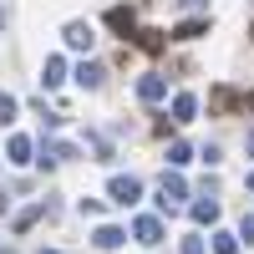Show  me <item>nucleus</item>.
<instances>
[{
  "mask_svg": "<svg viewBox=\"0 0 254 254\" xmlns=\"http://www.w3.org/2000/svg\"><path fill=\"white\" fill-rule=\"evenodd\" d=\"M5 26H10V10H0V31H5Z\"/></svg>",
  "mask_w": 254,
  "mask_h": 254,
  "instance_id": "a878e982",
  "label": "nucleus"
},
{
  "mask_svg": "<svg viewBox=\"0 0 254 254\" xmlns=\"http://www.w3.org/2000/svg\"><path fill=\"white\" fill-rule=\"evenodd\" d=\"M163 97H168V81H163L158 71H147V76H137V102H147V107H158Z\"/></svg>",
  "mask_w": 254,
  "mask_h": 254,
  "instance_id": "0eeeda50",
  "label": "nucleus"
},
{
  "mask_svg": "<svg viewBox=\"0 0 254 254\" xmlns=\"http://www.w3.org/2000/svg\"><path fill=\"white\" fill-rule=\"evenodd\" d=\"M81 153H87L81 142H61V137H46V132H41V142H36V163L46 168V173L61 168V163H71V158H81Z\"/></svg>",
  "mask_w": 254,
  "mask_h": 254,
  "instance_id": "f257e3e1",
  "label": "nucleus"
},
{
  "mask_svg": "<svg viewBox=\"0 0 254 254\" xmlns=\"http://www.w3.org/2000/svg\"><path fill=\"white\" fill-rule=\"evenodd\" d=\"M239 239H249V244H254V214H244V219H239Z\"/></svg>",
  "mask_w": 254,
  "mask_h": 254,
  "instance_id": "b1692460",
  "label": "nucleus"
},
{
  "mask_svg": "<svg viewBox=\"0 0 254 254\" xmlns=\"http://www.w3.org/2000/svg\"><path fill=\"white\" fill-rule=\"evenodd\" d=\"M244 107H249V112H254V92H249V97H244Z\"/></svg>",
  "mask_w": 254,
  "mask_h": 254,
  "instance_id": "bb28decb",
  "label": "nucleus"
},
{
  "mask_svg": "<svg viewBox=\"0 0 254 254\" xmlns=\"http://www.w3.org/2000/svg\"><path fill=\"white\" fill-rule=\"evenodd\" d=\"M249 158H254V137H249Z\"/></svg>",
  "mask_w": 254,
  "mask_h": 254,
  "instance_id": "7c9ffc66",
  "label": "nucleus"
},
{
  "mask_svg": "<svg viewBox=\"0 0 254 254\" xmlns=\"http://www.w3.org/2000/svg\"><path fill=\"white\" fill-rule=\"evenodd\" d=\"M0 254H15V249H10V244H0Z\"/></svg>",
  "mask_w": 254,
  "mask_h": 254,
  "instance_id": "c756f323",
  "label": "nucleus"
},
{
  "mask_svg": "<svg viewBox=\"0 0 254 254\" xmlns=\"http://www.w3.org/2000/svg\"><path fill=\"white\" fill-rule=\"evenodd\" d=\"M122 239H127V229H122V224H102V229H97V234H92V244H97L102 254H112V249H117Z\"/></svg>",
  "mask_w": 254,
  "mask_h": 254,
  "instance_id": "9b49d317",
  "label": "nucleus"
},
{
  "mask_svg": "<svg viewBox=\"0 0 254 254\" xmlns=\"http://www.w3.org/2000/svg\"><path fill=\"white\" fill-rule=\"evenodd\" d=\"M198 36H208V15H188L173 26V41H198Z\"/></svg>",
  "mask_w": 254,
  "mask_h": 254,
  "instance_id": "f8f14e48",
  "label": "nucleus"
},
{
  "mask_svg": "<svg viewBox=\"0 0 254 254\" xmlns=\"http://www.w3.org/2000/svg\"><path fill=\"white\" fill-rule=\"evenodd\" d=\"M193 224H219V198H198L193 203Z\"/></svg>",
  "mask_w": 254,
  "mask_h": 254,
  "instance_id": "f3484780",
  "label": "nucleus"
},
{
  "mask_svg": "<svg viewBox=\"0 0 254 254\" xmlns=\"http://www.w3.org/2000/svg\"><path fill=\"white\" fill-rule=\"evenodd\" d=\"M183 198H188V183H183V173H173V168H168V173L158 178V208H163V214H173Z\"/></svg>",
  "mask_w": 254,
  "mask_h": 254,
  "instance_id": "7ed1b4c3",
  "label": "nucleus"
},
{
  "mask_svg": "<svg viewBox=\"0 0 254 254\" xmlns=\"http://www.w3.org/2000/svg\"><path fill=\"white\" fill-rule=\"evenodd\" d=\"M61 41H66L71 51H81V56H92V46H97V31L87 26V20H66V26H61Z\"/></svg>",
  "mask_w": 254,
  "mask_h": 254,
  "instance_id": "20e7f679",
  "label": "nucleus"
},
{
  "mask_svg": "<svg viewBox=\"0 0 254 254\" xmlns=\"http://www.w3.org/2000/svg\"><path fill=\"white\" fill-rule=\"evenodd\" d=\"M76 81H81V87H87V92H97L102 87V81H107V66H102V61H81V66H76Z\"/></svg>",
  "mask_w": 254,
  "mask_h": 254,
  "instance_id": "9d476101",
  "label": "nucleus"
},
{
  "mask_svg": "<svg viewBox=\"0 0 254 254\" xmlns=\"http://www.w3.org/2000/svg\"><path fill=\"white\" fill-rule=\"evenodd\" d=\"M178 254H208V244H203V234H183V244H178Z\"/></svg>",
  "mask_w": 254,
  "mask_h": 254,
  "instance_id": "4be33fe9",
  "label": "nucleus"
},
{
  "mask_svg": "<svg viewBox=\"0 0 254 254\" xmlns=\"http://www.w3.org/2000/svg\"><path fill=\"white\" fill-rule=\"evenodd\" d=\"M244 188H249V193H254V173H249V178H244Z\"/></svg>",
  "mask_w": 254,
  "mask_h": 254,
  "instance_id": "c85d7f7f",
  "label": "nucleus"
},
{
  "mask_svg": "<svg viewBox=\"0 0 254 254\" xmlns=\"http://www.w3.org/2000/svg\"><path fill=\"white\" fill-rule=\"evenodd\" d=\"M193 117H198V97L193 92H178L173 97V122L183 127V122H193Z\"/></svg>",
  "mask_w": 254,
  "mask_h": 254,
  "instance_id": "ddd939ff",
  "label": "nucleus"
},
{
  "mask_svg": "<svg viewBox=\"0 0 254 254\" xmlns=\"http://www.w3.org/2000/svg\"><path fill=\"white\" fill-rule=\"evenodd\" d=\"M36 254H61V249H46V244H41V249H36Z\"/></svg>",
  "mask_w": 254,
  "mask_h": 254,
  "instance_id": "cd10ccee",
  "label": "nucleus"
},
{
  "mask_svg": "<svg viewBox=\"0 0 254 254\" xmlns=\"http://www.w3.org/2000/svg\"><path fill=\"white\" fill-rule=\"evenodd\" d=\"M76 214H81V219H97V214H102V198H76Z\"/></svg>",
  "mask_w": 254,
  "mask_h": 254,
  "instance_id": "5701e85b",
  "label": "nucleus"
},
{
  "mask_svg": "<svg viewBox=\"0 0 254 254\" xmlns=\"http://www.w3.org/2000/svg\"><path fill=\"white\" fill-rule=\"evenodd\" d=\"M132 239L137 244H163V219L158 214H137L132 219Z\"/></svg>",
  "mask_w": 254,
  "mask_h": 254,
  "instance_id": "423d86ee",
  "label": "nucleus"
},
{
  "mask_svg": "<svg viewBox=\"0 0 254 254\" xmlns=\"http://www.w3.org/2000/svg\"><path fill=\"white\" fill-rule=\"evenodd\" d=\"M183 10H193V15H208V0H183Z\"/></svg>",
  "mask_w": 254,
  "mask_h": 254,
  "instance_id": "393cba45",
  "label": "nucleus"
},
{
  "mask_svg": "<svg viewBox=\"0 0 254 254\" xmlns=\"http://www.w3.org/2000/svg\"><path fill=\"white\" fill-rule=\"evenodd\" d=\"M249 36H254V31H249Z\"/></svg>",
  "mask_w": 254,
  "mask_h": 254,
  "instance_id": "2f4dec72",
  "label": "nucleus"
},
{
  "mask_svg": "<svg viewBox=\"0 0 254 254\" xmlns=\"http://www.w3.org/2000/svg\"><path fill=\"white\" fill-rule=\"evenodd\" d=\"M15 112H20V102H15L10 92H0V127H10V122H15Z\"/></svg>",
  "mask_w": 254,
  "mask_h": 254,
  "instance_id": "412c9836",
  "label": "nucleus"
},
{
  "mask_svg": "<svg viewBox=\"0 0 254 254\" xmlns=\"http://www.w3.org/2000/svg\"><path fill=\"white\" fill-rule=\"evenodd\" d=\"M36 219H46V198H41V203H31V208H20V214H15V234H26V229H31Z\"/></svg>",
  "mask_w": 254,
  "mask_h": 254,
  "instance_id": "dca6fc26",
  "label": "nucleus"
},
{
  "mask_svg": "<svg viewBox=\"0 0 254 254\" xmlns=\"http://www.w3.org/2000/svg\"><path fill=\"white\" fill-rule=\"evenodd\" d=\"M214 254H239V234L219 229V234H214Z\"/></svg>",
  "mask_w": 254,
  "mask_h": 254,
  "instance_id": "aec40b11",
  "label": "nucleus"
},
{
  "mask_svg": "<svg viewBox=\"0 0 254 254\" xmlns=\"http://www.w3.org/2000/svg\"><path fill=\"white\" fill-rule=\"evenodd\" d=\"M107 198H112L117 208H132V203L142 198V178H132V173H112V178H107Z\"/></svg>",
  "mask_w": 254,
  "mask_h": 254,
  "instance_id": "f03ea898",
  "label": "nucleus"
},
{
  "mask_svg": "<svg viewBox=\"0 0 254 254\" xmlns=\"http://www.w3.org/2000/svg\"><path fill=\"white\" fill-rule=\"evenodd\" d=\"M107 26H112L117 36H137V10H132V5H112V10H107Z\"/></svg>",
  "mask_w": 254,
  "mask_h": 254,
  "instance_id": "6e6552de",
  "label": "nucleus"
},
{
  "mask_svg": "<svg viewBox=\"0 0 254 254\" xmlns=\"http://www.w3.org/2000/svg\"><path fill=\"white\" fill-rule=\"evenodd\" d=\"M87 147L97 153V163H112V158H117V153H112V142L102 137V132H87Z\"/></svg>",
  "mask_w": 254,
  "mask_h": 254,
  "instance_id": "a211bd4d",
  "label": "nucleus"
},
{
  "mask_svg": "<svg viewBox=\"0 0 254 254\" xmlns=\"http://www.w3.org/2000/svg\"><path fill=\"white\" fill-rule=\"evenodd\" d=\"M5 163H10V168H26V163H36V142H31L26 132H10V142H5Z\"/></svg>",
  "mask_w": 254,
  "mask_h": 254,
  "instance_id": "39448f33",
  "label": "nucleus"
},
{
  "mask_svg": "<svg viewBox=\"0 0 254 254\" xmlns=\"http://www.w3.org/2000/svg\"><path fill=\"white\" fill-rule=\"evenodd\" d=\"M132 41H137V46H142V51H147V56H158V51H163V46H168V31H153V26H142V31H137V36H132Z\"/></svg>",
  "mask_w": 254,
  "mask_h": 254,
  "instance_id": "4468645a",
  "label": "nucleus"
},
{
  "mask_svg": "<svg viewBox=\"0 0 254 254\" xmlns=\"http://www.w3.org/2000/svg\"><path fill=\"white\" fill-rule=\"evenodd\" d=\"M61 81H66V56H46V66H41V87L56 92Z\"/></svg>",
  "mask_w": 254,
  "mask_h": 254,
  "instance_id": "1a4fd4ad",
  "label": "nucleus"
},
{
  "mask_svg": "<svg viewBox=\"0 0 254 254\" xmlns=\"http://www.w3.org/2000/svg\"><path fill=\"white\" fill-rule=\"evenodd\" d=\"M183 163H193V147H188L183 137H173V142H168V168H173V173H178Z\"/></svg>",
  "mask_w": 254,
  "mask_h": 254,
  "instance_id": "2eb2a0df",
  "label": "nucleus"
},
{
  "mask_svg": "<svg viewBox=\"0 0 254 254\" xmlns=\"http://www.w3.org/2000/svg\"><path fill=\"white\" fill-rule=\"evenodd\" d=\"M208 102H214L219 112H229V107H239V92H234V87H214V97H208Z\"/></svg>",
  "mask_w": 254,
  "mask_h": 254,
  "instance_id": "6ab92c4d",
  "label": "nucleus"
}]
</instances>
